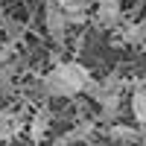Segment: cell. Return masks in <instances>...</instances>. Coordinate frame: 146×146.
<instances>
[{
  "label": "cell",
  "mask_w": 146,
  "mask_h": 146,
  "mask_svg": "<svg viewBox=\"0 0 146 146\" xmlns=\"http://www.w3.org/2000/svg\"><path fill=\"white\" fill-rule=\"evenodd\" d=\"M88 79H91V70L85 64H79V62H62V64H56L41 79L38 88L47 96H76V94L85 91Z\"/></svg>",
  "instance_id": "obj_1"
},
{
  "label": "cell",
  "mask_w": 146,
  "mask_h": 146,
  "mask_svg": "<svg viewBox=\"0 0 146 146\" xmlns=\"http://www.w3.org/2000/svg\"><path fill=\"white\" fill-rule=\"evenodd\" d=\"M47 129H50V111H47V108H41V111H35L32 123H29V137H32L35 143H41L44 135H47Z\"/></svg>",
  "instance_id": "obj_4"
},
{
  "label": "cell",
  "mask_w": 146,
  "mask_h": 146,
  "mask_svg": "<svg viewBox=\"0 0 146 146\" xmlns=\"http://www.w3.org/2000/svg\"><path fill=\"white\" fill-rule=\"evenodd\" d=\"M6 27H9V38H12V41L23 38V27H21V23H15V21H6Z\"/></svg>",
  "instance_id": "obj_10"
},
{
  "label": "cell",
  "mask_w": 146,
  "mask_h": 146,
  "mask_svg": "<svg viewBox=\"0 0 146 146\" xmlns=\"http://www.w3.org/2000/svg\"><path fill=\"white\" fill-rule=\"evenodd\" d=\"M58 3H62L64 12H88L96 0H58Z\"/></svg>",
  "instance_id": "obj_9"
},
{
  "label": "cell",
  "mask_w": 146,
  "mask_h": 146,
  "mask_svg": "<svg viewBox=\"0 0 146 146\" xmlns=\"http://www.w3.org/2000/svg\"><path fill=\"white\" fill-rule=\"evenodd\" d=\"M120 41H126V44H143L146 41V21L126 27L123 32H120Z\"/></svg>",
  "instance_id": "obj_7"
},
{
  "label": "cell",
  "mask_w": 146,
  "mask_h": 146,
  "mask_svg": "<svg viewBox=\"0 0 146 146\" xmlns=\"http://www.w3.org/2000/svg\"><path fill=\"white\" fill-rule=\"evenodd\" d=\"M108 137L111 140H123V143H135V140H140L143 135L137 129H131V126H120V123H114L111 129H108Z\"/></svg>",
  "instance_id": "obj_5"
},
{
  "label": "cell",
  "mask_w": 146,
  "mask_h": 146,
  "mask_svg": "<svg viewBox=\"0 0 146 146\" xmlns=\"http://www.w3.org/2000/svg\"><path fill=\"white\" fill-rule=\"evenodd\" d=\"M120 18H123V12H120V3L117 0H96V27H102V29H114Z\"/></svg>",
  "instance_id": "obj_3"
},
{
  "label": "cell",
  "mask_w": 146,
  "mask_h": 146,
  "mask_svg": "<svg viewBox=\"0 0 146 146\" xmlns=\"http://www.w3.org/2000/svg\"><path fill=\"white\" fill-rule=\"evenodd\" d=\"M91 137V123H82L79 129H73V131H67V135H62L56 143L58 146H64V143H73V140H88Z\"/></svg>",
  "instance_id": "obj_8"
},
{
  "label": "cell",
  "mask_w": 146,
  "mask_h": 146,
  "mask_svg": "<svg viewBox=\"0 0 146 146\" xmlns=\"http://www.w3.org/2000/svg\"><path fill=\"white\" fill-rule=\"evenodd\" d=\"M131 114L140 126H146V88H135L131 94Z\"/></svg>",
  "instance_id": "obj_6"
},
{
  "label": "cell",
  "mask_w": 146,
  "mask_h": 146,
  "mask_svg": "<svg viewBox=\"0 0 146 146\" xmlns=\"http://www.w3.org/2000/svg\"><path fill=\"white\" fill-rule=\"evenodd\" d=\"M0 114H3V108H0Z\"/></svg>",
  "instance_id": "obj_11"
},
{
  "label": "cell",
  "mask_w": 146,
  "mask_h": 146,
  "mask_svg": "<svg viewBox=\"0 0 146 146\" xmlns=\"http://www.w3.org/2000/svg\"><path fill=\"white\" fill-rule=\"evenodd\" d=\"M44 27H47V32H50V38L62 47L64 44V38H67V15H64V9H62V3L58 0H47L44 3Z\"/></svg>",
  "instance_id": "obj_2"
}]
</instances>
